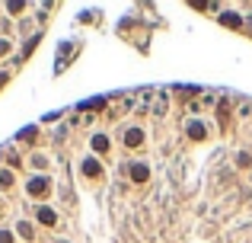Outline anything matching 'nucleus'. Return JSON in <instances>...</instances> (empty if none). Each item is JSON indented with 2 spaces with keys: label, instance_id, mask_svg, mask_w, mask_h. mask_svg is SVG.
<instances>
[{
  "label": "nucleus",
  "instance_id": "1",
  "mask_svg": "<svg viewBox=\"0 0 252 243\" xmlns=\"http://www.w3.org/2000/svg\"><path fill=\"white\" fill-rule=\"evenodd\" d=\"M125 141H128L131 147H137V144H141V131H128V135H125Z\"/></svg>",
  "mask_w": 252,
  "mask_h": 243
},
{
  "label": "nucleus",
  "instance_id": "4",
  "mask_svg": "<svg viewBox=\"0 0 252 243\" xmlns=\"http://www.w3.org/2000/svg\"><path fill=\"white\" fill-rule=\"evenodd\" d=\"M32 192H45V179H35V182H32Z\"/></svg>",
  "mask_w": 252,
  "mask_h": 243
},
{
  "label": "nucleus",
  "instance_id": "5",
  "mask_svg": "<svg viewBox=\"0 0 252 243\" xmlns=\"http://www.w3.org/2000/svg\"><path fill=\"white\" fill-rule=\"evenodd\" d=\"M0 243H10V234H0Z\"/></svg>",
  "mask_w": 252,
  "mask_h": 243
},
{
  "label": "nucleus",
  "instance_id": "2",
  "mask_svg": "<svg viewBox=\"0 0 252 243\" xmlns=\"http://www.w3.org/2000/svg\"><path fill=\"white\" fill-rule=\"evenodd\" d=\"M38 218H42V221H45V224H55V214H51V211H48V208H42V211H38Z\"/></svg>",
  "mask_w": 252,
  "mask_h": 243
},
{
  "label": "nucleus",
  "instance_id": "3",
  "mask_svg": "<svg viewBox=\"0 0 252 243\" xmlns=\"http://www.w3.org/2000/svg\"><path fill=\"white\" fill-rule=\"evenodd\" d=\"M93 147H96V150H105V147H109V138H96V141H93Z\"/></svg>",
  "mask_w": 252,
  "mask_h": 243
}]
</instances>
